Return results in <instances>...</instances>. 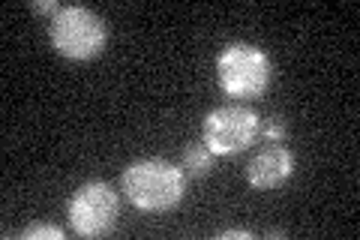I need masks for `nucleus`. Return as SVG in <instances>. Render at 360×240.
Instances as JSON below:
<instances>
[{
    "label": "nucleus",
    "instance_id": "f257e3e1",
    "mask_svg": "<svg viewBox=\"0 0 360 240\" xmlns=\"http://www.w3.org/2000/svg\"><path fill=\"white\" fill-rule=\"evenodd\" d=\"M123 192L132 208L148 213H165L177 208L186 196V175L184 168L168 159H139L123 168Z\"/></svg>",
    "mask_w": 360,
    "mask_h": 240
},
{
    "label": "nucleus",
    "instance_id": "f03ea898",
    "mask_svg": "<svg viewBox=\"0 0 360 240\" xmlns=\"http://www.w3.org/2000/svg\"><path fill=\"white\" fill-rule=\"evenodd\" d=\"M219 87L234 99H262L274 78L264 49L252 42H229L217 57Z\"/></svg>",
    "mask_w": 360,
    "mask_h": 240
},
{
    "label": "nucleus",
    "instance_id": "7ed1b4c3",
    "mask_svg": "<svg viewBox=\"0 0 360 240\" xmlns=\"http://www.w3.org/2000/svg\"><path fill=\"white\" fill-rule=\"evenodd\" d=\"M54 51L70 61H90L105 49L108 27L87 6H60V13L49 25Z\"/></svg>",
    "mask_w": 360,
    "mask_h": 240
},
{
    "label": "nucleus",
    "instance_id": "20e7f679",
    "mask_svg": "<svg viewBox=\"0 0 360 240\" xmlns=\"http://www.w3.org/2000/svg\"><path fill=\"white\" fill-rule=\"evenodd\" d=\"M66 213H70V225L75 234L103 237L117 225V216H120L117 192L108 184H103V180H90V184H82L72 192Z\"/></svg>",
    "mask_w": 360,
    "mask_h": 240
},
{
    "label": "nucleus",
    "instance_id": "39448f33",
    "mask_svg": "<svg viewBox=\"0 0 360 240\" xmlns=\"http://www.w3.org/2000/svg\"><path fill=\"white\" fill-rule=\"evenodd\" d=\"M258 127H262V118L252 108L219 106L201 123V135H205V144L213 156H234L243 153L258 139Z\"/></svg>",
    "mask_w": 360,
    "mask_h": 240
},
{
    "label": "nucleus",
    "instance_id": "423d86ee",
    "mask_svg": "<svg viewBox=\"0 0 360 240\" xmlns=\"http://www.w3.org/2000/svg\"><path fill=\"white\" fill-rule=\"evenodd\" d=\"M295 171V153L283 144L262 147L246 165V184L252 189H279Z\"/></svg>",
    "mask_w": 360,
    "mask_h": 240
},
{
    "label": "nucleus",
    "instance_id": "0eeeda50",
    "mask_svg": "<svg viewBox=\"0 0 360 240\" xmlns=\"http://www.w3.org/2000/svg\"><path fill=\"white\" fill-rule=\"evenodd\" d=\"M213 171V153H210V147L205 141H189L184 147V175L189 177H207Z\"/></svg>",
    "mask_w": 360,
    "mask_h": 240
},
{
    "label": "nucleus",
    "instance_id": "6e6552de",
    "mask_svg": "<svg viewBox=\"0 0 360 240\" xmlns=\"http://www.w3.org/2000/svg\"><path fill=\"white\" fill-rule=\"evenodd\" d=\"M285 132H288V127H285V118H283V114H270V118L262 123V127H258V135H264L270 144H283Z\"/></svg>",
    "mask_w": 360,
    "mask_h": 240
},
{
    "label": "nucleus",
    "instance_id": "1a4fd4ad",
    "mask_svg": "<svg viewBox=\"0 0 360 240\" xmlns=\"http://www.w3.org/2000/svg\"><path fill=\"white\" fill-rule=\"evenodd\" d=\"M18 237L21 240H63V228L60 225H49V222H33Z\"/></svg>",
    "mask_w": 360,
    "mask_h": 240
},
{
    "label": "nucleus",
    "instance_id": "9d476101",
    "mask_svg": "<svg viewBox=\"0 0 360 240\" xmlns=\"http://www.w3.org/2000/svg\"><path fill=\"white\" fill-rule=\"evenodd\" d=\"M30 9H33V13H39V15H51V18L60 13V6L54 4V0H33Z\"/></svg>",
    "mask_w": 360,
    "mask_h": 240
},
{
    "label": "nucleus",
    "instance_id": "9b49d317",
    "mask_svg": "<svg viewBox=\"0 0 360 240\" xmlns=\"http://www.w3.org/2000/svg\"><path fill=\"white\" fill-rule=\"evenodd\" d=\"M217 240H252V232H246V228H225V232L217 234Z\"/></svg>",
    "mask_w": 360,
    "mask_h": 240
}]
</instances>
